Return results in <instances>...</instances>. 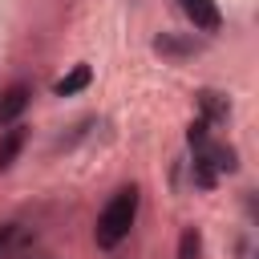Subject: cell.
<instances>
[{"mask_svg":"<svg viewBox=\"0 0 259 259\" xmlns=\"http://www.w3.org/2000/svg\"><path fill=\"white\" fill-rule=\"evenodd\" d=\"M154 53H162V57H190V53H198V40H182L178 32H162L154 40Z\"/></svg>","mask_w":259,"mask_h":259,"instance_id":"5b68a950","label":"cell"},{"mask_svg":"<svg viewBox=\"0 0 259 259\" xmlns=\"http://www.w3.org/2000/svg\"><path fill=\"white\" fill-rule=\"evenodd\" d=\"M178 4H182V12L190 16V24H194L198 32H219L223 16H219L214 0H178Z\"/></svg>","mask_w":259,"mask_h":259,"instance_id":"3957f363","label":"cell"},{"mask_svg":"<svg viewBox=\"0 0 259 259\" xmlns=\"http://www.w3.org/2000/svg\"><path fill=\"white\" fill-rule=\"evenodd\" d=\"M12 235H16V227H0V255L8 251V243H12Z\"/></svg>","mask_w":259,"mask_h":259,"instance_id":"ba28073f","label":"cell"},{"mask_svg":"<svg viewBox=\"0 0 259 259\" xmlns=\"http://www.w3.org/2000/svg\"><path fill=\"white\" fill-rule=\"evenodd\" d=\"M28 97H32V89H28L24 81L8 85V89L0 93V125H16V117L28 109Z\"/></svg>","mask_w":259,"mask_h":259,"instance_id":"7a4b0ae2","label":"cell"},{"mask_svg":"<svg viewBox=\"0 0 259 259\" xmlns=\"http://www.w3.org/2000/svg\"><path fill=\"white\" fill-rule=\"evenodd\" d=\"M134 219H138V186H121L109 194V202L101 206L97 214V227H93V243L101 251H113L130 239L134 231Z\"/></svg>","mask_w":259,"mask_h":259,"instance_id":"6da1fadb","label":"cell"},{"mask_svg":"<svg viewBox=\"0 0 259 259\" xmlns=\"http://www.w3.org/2000/svg\"><path fill=\"white\" fill-rule=\"evenodd\" d=\"M178 259H202V235L194 227H186L178 235Z\"/></svg>","mask_w":259,"mask_h":259,"instance_id":"8992f818","label":"cell"},{"mask_svg":"<svg viewBox=\"0 0 259 259\" xmlns=\"http://www.w3.org/2000/svg\"><path fill=\"white\" fill-rule=\"evenodd\" d=\"M24 142H28V130H24V125H8V130L0 134V170H8V166L20 158Z\"/></svg>","mask_w":259,"mask_h":259,"instance_id":"277c9868","label":"cell"},{"mask_svg":"<svg viewBox=\"0 0 259 259\" xmlns=\"http://www.w3.org/2000/svg\"><path fill=\"white\" fill-rule=\"evenodd\" d=\"M89 85V65H77L65 81H57V97H69V93H77V89H85Z\"/></svg>","mask_w":259,"mask_h":259,"instance_id":"52a82bcc","label":"cell"}]
</instances>
